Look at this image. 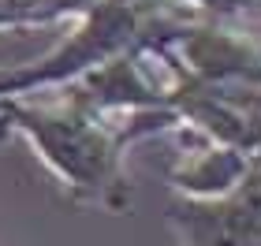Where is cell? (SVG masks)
Instances as JSON below:
<instances>
[{"instance_id":"3","label":"cell","mask_w":261,"mask_h":246,"mask_svg":"<svg viewBox=\"0 0 261 246\" xmlns=\"http://www.w3.org/2000/svg\"><path fill=\"white\" fill-rule=\"evenodd\" d=\"M246 172H250V153L198 134V146H187L179 164H172V183L187 198H224L246 179Z\"/></svg>"},{"instance_id":"4","label":"cell","mask_w":261,"mask_h":246,"mask_svg":"<svg viewBox=\"0 0 261 246\" xmlns=\"http://www.w3.org/2000/svg\"><path fill=\"white\" fill-rule=\"evenodd\" d=\"M175 4L201 19H235V15L261 11V0H175Z\"/></svg>"},{"instance_id":"2","label":"cell","mask_w":261,"mask_h":246,"mask_svg":"<svg viewBox=\"0 0 261 246\" xmlns=\"http://www.w3.org/2000/svg\"><path fill=\"white\" fill-rule=\"evenodd\" d=\"M187 246H261V164L224 198H187L172 209Z\"/></svg>"},{"instance_id":"1","label":"cell","mask_w":261,"mask_h":246,"mask_svg":"<svg viewBox=\"0 0 261 246\" xmlns=\"http://www.w3.org/2000/svg\"><path fill=\"white\" fill-rule=\"evenodd\" d=\"M11 134H27L38 157L86 205H127L130 142L179 127L172 108H97L67 86L53 101L11 97Z\"/></svg>"},{"instance_id":"5","label":"cell","mask_w":261,"mask_h":246,"mask_svg":"<svg viewBox=\"0 0 261 246\" xmlns=\"http://www.w3.org/2000/svg\"><path fill=\"white\" fill-rule=\"evenodd\" d=\"M8 108H11V97H4V93H0V142L11 134V116H8Z\"/></svg>"}]
</instances>
